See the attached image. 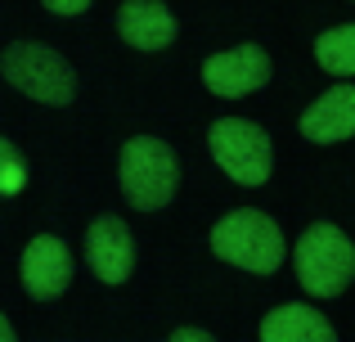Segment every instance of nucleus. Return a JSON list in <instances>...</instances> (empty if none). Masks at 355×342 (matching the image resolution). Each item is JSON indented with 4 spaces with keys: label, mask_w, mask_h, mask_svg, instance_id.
<instances>
[{
    "label": "nucleus",
    "mask_w": 355,
    "mask_h": 342,
    "mask_svg": "<svg viewBox=\"0 0 355 342\" xmlns=\"http://www.w3.org/2000/svg\"><path fill=\"white\" fill-rule=\"evenodd\" d=\"M211 253L220 262L239 266V271H252V275H275L284 266V230L257 207H239V212H225L211 230Z\"/></svg>",
    "instance_id": "f257e3e1"
},
{
    "label": "nucleus",
    "mask_w": 355,
    "mask_h": 342,
    "mask_svg": "<svg viewBox=\"0 0 355 342\" xmlns=\"http://www.w3.org/2000/svg\"><path fill=\"white\" fill-rule=\"evenodd\" d=\"M180 185V158L166 140L153 135H135L121 144V194L130 207L139 212H157L175 198Z\"/></svg>",
    "instance_id": "f03ea898"
},
{
    "label": "nucleus",
    "mask_w": 355,
    "mask_h": 342,
    "mask_svg": "<svg viewBox=\"0 0 355 342\" xmlns=\"http://www.w3.org/2000/svg\"><path fill=\"white\" fill-rule=\"evenodd\" d=\"M293 262H297V280H302V289L311 293V298H338L355 280V248L338 225H329V221L311 225L297 239Z\"/></svg>",
    "instance_id": "7ed1b4c3"
},
{
    "label": "nucleus",
    "mask_w": 355,
    "mask_h": 342,
    "mask_svg": "<svg viewBox=\"0 0 355 342\" xmlns=\"http://www.w3.org/2000/svg\"><path fill=\"white\" fill-rule=\"evenodd\" d=\"M0 72H5L9 86H18L27 99H36V104L63 108L77 95V72L68 68V59H63L59 50H50V45H41V41H14L0 54Z\"/></svg>",
    "instance_id": "20e7f679"
},
{
    "label": "nucleus",
    "mask_w": 355,
    "mask_h": 342,
    "mask_svg": "<svg viewBox=\"0 0 355 342\" xmlns=\"http://www.w3.org/2000/svg\"><path fill=\"white\" fill-rule=\"evenodd\" d=\"M211 158L220 162V171L234 176L239 185H266L270 167H275V149H270V135L261 131L248 117H220L207 131Z\"/></svg>",
    "instance_id": "39448f33"
},
{
    "label": "nucleus",
    "mask_w": 355,
    "mask_h": 342,
    "mask_svg": "<svg viewBox=\"0 0 355 342\" xmlns=\"http://www.w3.org/2000/svg\"><path fill=\"white\" fill-rule=\"evenodd\" d=\"M202 81L220 99H243L270 81V54L261 45H234L225 54H211L202 63Z\"/></svg>",
    "instance_id": "423d86ee"
},
{
    "label": "nucleus",
    "mask_w": 355,
    "mask_h": 342,
    "mask_svg": "<svg viewBox=\"0 0 355 342\" xmlns=\"http://www.w3.org/2000/svg\"><path fill=\"white\" fill-rule=\"evenodd\" d=\"M86 262L99 284H126L135 271V239L121 216H99L86 230Z\"/></svg>",
    "instance_id": "0eeeda50"
},
{
    "label": "nucleus",
    "mask_w": 355,
    "mask_h": 342,
    "mask_svg": "<svg viewBox=\"0 0 355 342\" xmlns=\"http://www.w3.org/2000/svg\"><path fill=\"white\" fill-rule=\"evenodd\" d=\"M23 284L36 302H50L59 298L63 289L72 284V253L63 239L54 234H36L23 253Z\"/></svg>",
    "instance_id": "6e6552de"
},
{
    "label": "nucleus",
    "mask_w": 355,
    "mask_h": 342,
    "mask_svg": "<svg viewBox=\"0 0 355 342\" xmlns=\"http://www.w3.org/2000/svg\"><path fill=\"white\" fill-rule=\"evenodd\" d=\"M302 135L315 144H342L355 135V86L342 81V86L324 90L311 108L302 113Z\"/></svg>",
    "instance_id": "1a4fd4ad"
},
{
    "label": "nucleus",
    "mask_w": 355,
    "mask_h": 342,
    "mask_svg": "<svg viewBox=\"0 0 355 342\" xmlns=\"http://www.w3.org/2000/svg\"><path fill=\"white\" fill-rule=\"evenodd\" d=\"M117 32L135 50H166L180 27H175V14L162 0H126L117 9Z\"/></svg>",
    "instance_id": "9d476101"
},
{
    "label": "nucleus",
    "mask_w": 355,
    "mask_h": 342,
    "mask_svg": "<svg viewBox=\"0 0 355 342\" xmlns=\"http://www.w3.org/2000/svg\"><path fill=\"white\" fill-rule=\"evenodd\" d=\"M261 338L266 342H333V325L315 307H275L261 320Z\"/></svg>",
    "instance_id": "9b49d317"
},
{
    "label": "nucleus",
    "mask_w": 355,
    "mask_h": 342,
    "mask_svg": "<svg viewBox=\"0 0 355 342\" xmlns=\"http://www.w3.org/2000/svg\"><path fill=\"white\" fill-rule=\"evenodd\" d=\"M315 63L333 77H355V23L329 27L315 36Z\"/></svg>",
    "instance_id": "f8f14e48"
},
{
    "label": "nucleus",
    "mask_w": 355,
    "mask_h": 342,
    "mask_svg": "<svg viewBox=\"0 0 355 342\" xmlns=\"http://www.w3.org/2000/svg\"><path fill=\"white\" fill-rule=\"evenodd\" d=\"M27 185V158L14 140L0 135V194H23Z\"/></svg>",
    "instance_id": "ddd939ff"
},
{
    "label": "nucleus",
    "mask_w": 355,
    "mask_h": 342,
    "mask_svg": "<svg viewBox=\"0 0 355 342\" xmlns=\"http://www.w3.org/2000/svg\"><path fill=\"white\" fill-rule=\"evenodd\" d=\"M50 14H63V18H72V14H81V9L90 5V0H41Z\"/></svg>",
    "instance_id": "4468645a"
},
{
    "label": "nucleus",
    "mask_w": 355,
    "mask_h": 342,
    "mask_svg": "<svg viewBox=\"0 0 355 342\" xmlns=\"http://www.w3.org/2000/svg\"><path fill=\"white\" fill-rule=\"evenodd\" d=\"M171 338H175V342H207L211 334H207V329H175Z\"/></svg>",
    "instance_id": "2eb2a0df"
},
{
    "label": "nucleus",
    "mask_w": 355,
    "mask_h": 342,
    "mask_svg": "<svg viewBox=\"0 0 355 342\" xmlns=\"http://www.w3.org/2000/svg\"><path fill=\"white\" fill-rule=\"evenodd\" d=\"M0 342H14V325H9L5 316H0Z\"/></svg>",
    "instance_id": "dca6fc26"
}]
</instances>
